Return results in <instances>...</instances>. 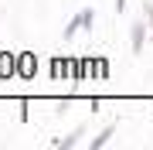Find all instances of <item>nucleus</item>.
Returning a JSON list of instances; mask_svg holds the SVG:
<instances>
[{"instance_id": "1", "label": "nucleus", "mask_w": 153, "mask_h": 150, "mask_svg": "<svg viewBox=\"0 0 153 150\" xmlns=\"http://www.w3.org/2000/svg\"><path fill=\"white\" fill-rule=\"evenodd\" d=\"M92 24H95V14L88 10V7H85V10H78V14L65 24V41H68V38H75L78 31H92Z\"/></svg>"}, {"instance_id": "2", "label": "nucleus", "mask_w": 153, "mask_h": 150, "mask_svg": "<svg viewBox=\"0 0 153 150\" xmlns=\"http://www.w3.org/2000/svg\"><path fill=\"white\" fill-rule=\"evenodd\" d=\"M17 75H21V78H34V75H38V58H34L31 51L17 55Z\"/></svg>"}, {"instance_id": "3", "label": "nucleus", "mask_w": 153, "mask_h": 150, "mask_svg": "<svg viewBox=\"0 0 153 150\" xmlns=\"http://www.w3.org/2000/svg\"><path fill=\"white\" fill-rule=\"evenodd\" d=\"M14 75H17V55L0 51V78H14Z\"/></svg>"}, {"instance_id": "4", "label": "nucleus", "mask_w": 153, "mask_h": 150, "mask_svg": "<svg viewBox=\"0 0 153 150\" xmlns=\"http://www.w3.org/2000/svg\"><path fill=\"white\" fill-rule=\"evenodd\" d=\"M129 38H133V55H140L143 45H146V24L136 21V24H133V31H129Z\"/></svg>"}, {"instance_id": "5", "label": "nucleus", "mask_w": 153, "mask_h": 150, "mask_svg": "<svg viewBox=\"0 0 153 150\" xmlns=\"http://www.w3.org/2000/svg\"><path fill=\"white\" fill-rule=\"evenodd\" d=\"M112 133H116L112 126H105L102 133H95V137H92V150H99V147H105V143H109V140H112Z\"/></svg>"}, {"instance_id": "6", "label": "nucleus", "mask_w": 153, "mask_h": 150, "mask_svg": "<svg viewBox=\"0 0 153 150\" xmlns=\"http://www.w3.org/2000/svg\"><path fill=\"white\" fill-rule=\"evenodd\" d=\"M78 137H82V130H75V133H71V137H65V140H58V147H71V143H75Z\"/></svg>"}, {"instance_id": "7", "label": "nucleus", "mask_w": 153, "mask_h": 150, "mask_svg": "<svg viewBox=\"0 0 153 150\" xmlns=\"http://www.w3.org/2000/svg\"><path fill=\"white\" fill-rule=\"evenodd\" d=\"M143 14H146V21L153 24V4H143Z\"/></svg>"}, {"instance_id": "8", "label": "nucleus", "mask_w": 153, "mask_h": 150, "mask_svg": "<svg viewBox=\"0 0 153 150\" xmlns=\"http://www.w3.org/2000/svg\"><path fill=\"white\" fill-rule=\"evenodd\" d=\"M123 7H126V0H116V14H123Z\"/></svg>"}]
</instances>
